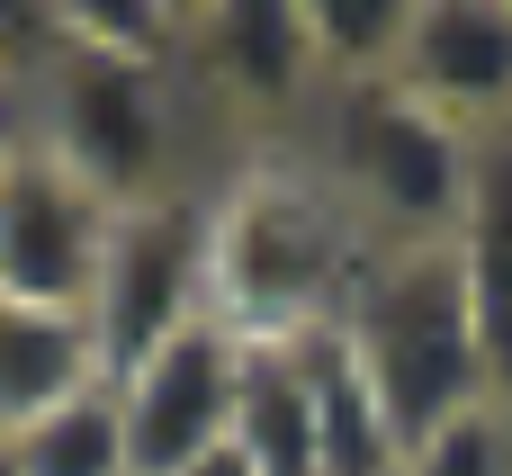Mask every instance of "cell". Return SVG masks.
Segmentation results:
<instances>
[{"mask_svg":"<svg viewBox=\"0 0 512 476\" xmlns=\"http://www.w3.org/2000/svg\"><path fill=\"white\" fill-rule=\"evenodd\" d=\"M297 144L324 162V180L351 198V216L378 243H450L486 135L459 126V117H441L396 72H378V81H333L306 108Z\"/></svg>","mask_w":512,"mask_h":476,"instance_id":"3957f363","label":"cell"},{"mask_svg":"<svg viewBox=\"0 0 512 476\" xmlns=\"http://www.w3.org/2000/svg\"><path fill=\"white\" fill-rule=\"evenodd\" d=\"M180 476H252V459H243V450H234V441H225V450H207V459H198V468H180Z\"/></svg>","mask_w":512,"mask_h":476,"instance_id":"e0dca14e","label":"cell"},{"mask_svg":"<svg viewBox=\"0 0 512 476\" xmlns=\"http://www.w3.org/2000/svg\"><path fill=\"white\" fill-rule=\"evenodd\" d=\"M450 261H459V288H468V315H477L486 378L504 396L512 387V135L477 144V180H468V207L450 225Z\"/></svg>","mask_w":512,"mask_h":476,"instance_id":"9c48e42d","label":"cell"},{"mask_svg":"<svg viewBox=\"0 0 512 476\" xmlns=\"http://www.w3.org/2000/svg\"><path fill=\"white\" fill-rule=\"evenodd\" d=\"M378 252L387 243L351 216V198L324 180V162L297 135L243 144L207 198V306L243 342L342 333Z\"/></svg>","mask_w":512,"mask_h":476,"instance_id":"6da1fadb","label":"cell"},{"mask_svg":"<svg viewBox=\"0 0 512 476\" xmlns=\"http://www.w3.org/2000/svg\"><path fill=\"white\" fill-rule=\"evenodd\" d=\"M405 476H512V414L504 396H486L477 414L441 423L432 441L405 450Z\"/></svg>","mask_w":512,"mask_h":476,"instance_id":"2e32d148","label":"cell"},{"mask_svg":"<svg viewBox=\"0 0 512 476\" xmlns=\"http://www.w3.org/2000/svg\"><path fill=\"white\" fill-rule=\"evenodd\" d=\"M297 351H306V378H315V459H324V476H405V441H396L387 405L369 396V378L351 369L342 333H315Z\"/></svg>","mask_w":512,"mask_h":476,"instance_id":"7c38bea8","label":"cell"},{"mask_svg":"<svg viewBox=\"0 0 512 476\" xmlns=\"http://www.w3.org/2000/svg\"><path fill=\"white\" fill-rule=\"evenodd\" d=\"M207 198L216 189H171V198H135L108 225L99 252V288H90V342H99V378H135L180 324L216 315L207 306Z\"/></svg>","mask_w":512,"mask_h":476,"instance_id":"5b68a950","label":"cell"},{"mask_svg":"<svg viewBox=\"0 0 512 476\" xmlns=\"http://www.w3.org/2000/svg\"><path fill=\"white\" fill-rule=\"evenodd\" d=\"M54 45V0H0V180L18 171V153L36 144V99L27 72Z\"/></svg>","mask_w":512,"mask_h":476,"instance_id":"9a60e30c","label":"cell"},{"mask_svg":"<svg viewBox=\"0 0 512 476\" xmlns=\"http://www.w3.org/2000/svg\"><path fill=\"white\" fill-rule=\"evenodd\" d=\"M36 99V153L81 171L108 207L171 198V189H216L234 144L207 117V99L180 72V45H108L81 36L54 0V45L27 72Z\"/></svg>","mask_w":512,"mask_h":476,"instance_id":"7a4b0ae2","label":"cell"},{"mask_svg":"<svg viewBox=\"0 0 512 476\" xmlns=\"http://www.w3.org/2000/svg\"><path fill=\"white\" fill-rule=\"evenodd\" d=\"M396 81L477 135H512V0H414Z\"/></svg>","mask_w":512,"mask_h":476,"instance_id":"ba28073f","label":"cell"},{"mask_svg":"<svg viewBox=\"0 0 512 476\" xmlns=\"http://www.w3.org/2000/svg\"><path fill=\"white\" fill-rule=\"evenodd\" d=\"M234 450L252 459V476H324V459H315V378H306L297 342H243Z\"/></svg>","mask_w":512,"mask_h":476,"instance_id":"8fae6325","label":"cell"},{"mask_svg":"<svg viewBox=\"0 0 512 476\" xmlns=\"http://www.w3.org/2000/svg\"><path fill=\"white\" fill-rule=\"evenodd\" d=\"M117 207L63 171L54 153H18V171L0 180V306H45V315H90L99 288V252H108Z\"/></svg>","mask_w":512,"mask_h":476,"instance_id":"8992f818","label":"cell"},{"mask_svg":"<svg viewBox=\"0 0 512 476\" xmlns=\"http://www.w3.org/2000/svg\"><path fill=\"white\" fill-rule=\"evenodd\" d=\"M0 476H135L126 459V405L117 387H81L18 441H0Z\"/></svg>","mask_w":512,"mask_h":476,"instance_id":"4fadbf2b","label":"cell"},{"mask_svg":"<svg viewBox=\"0 0 512 476\" xmlns=\"http://www.w3.org/2000/svg\"><path fill=\"white\" fill-rule=\"evenodd\" d=\"M504 414H512V387H504Z\"/></svg>","mask_w":512,"mask_h":476,"instance_id":"ac0fdd59","label":"cell"},{"mask_svg":"<svg viewBox=\"0 0 512 476\" xmlns=\"http://www.w3.org/2000/svg\"><path fill=\"white\" fill-rule=\"evenodd\" d=\"M405 27H414V0H306V36H315L324 90H333V81H378V72H396Z\"/></svg>","mask_w":512,"mask_h":476,"instance_id":"5bb4252c","label":"cell"},{"mask_svg":"<svg viewBox=\"0 0 512 476\" xmlns=\"http://www.w3.org/2000/svg\"><path fill=\"white\" fill-rule=\"evenodd\" d=\"M234 387H243V333L225 315L180 324L135 378H117L135 476H180L207 450H225L234 441Z\"/></svg>","mask_w":512,"mask_h":476,"instance_id":"52a82bcc","label":"cell"},{"mask_svg":"<svg viewBox=\"0 0 512 476\" xmlns=\"http://www.w3.org/2000/svg\"><path fill=\"white\" fill-rule=\"evenodd\" d=\"M342 351L369 378V396L387 405L405 450L495 396L450 243H387L378 270L360 279L351 315H342Z\"/></svg>","mask_w":512,"mask_h":476,"instance_id":"277c9868","label":"cell"},{"mask_svg":"<svg viewBox=\"0 0 512 476\" xmlns=\"http://www.w3.org/2000/svg\"><path fill=\"white\" fill-rule=\"evenodd\" d=\"M99 378V342L90 315H45V306H0V441H18L27 423H45L54 405H72Z\"/></svg>","mask_w":512,"mask_h":476,"instance_id":"30bf717a","label":"cell"}]
</instances>
